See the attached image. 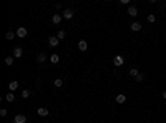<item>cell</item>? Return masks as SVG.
Here are the masks:
<instances>
[{
  "label": "cell",
  "instance_id": "6",
  "mask_svg": "<svg viewBox=\"0 0 166 123\" xmlns=\"http://www.w3.org/2000/svg\"><path fill=\"white\" fill-rule=\"evenodd\" d=\"M130 17H136L138 15V8L136 7H128V12H126Z\"/></svg>",
  "mask_w": 166,
  "mask_h": 123
},
{
  "label": "cell",
  "instance_id": "19",
  "mask_svg": "<svg viewBox=\"0 0 166 123\" xmlns=\"http://www.w3.org/2000/svg\"><path fill=\"white\" fill-rule=\"evenodd\" d=\"M15 35H17V32H7V33H5V38L7 40H12Z\"/></svg>",
  "mask_w": 166,
  "mask_h": 123
},
{
  "label": "cell",
  "instance_id": "1",
  "mask_svg": "<svg viewBox=\"0 0 166 123\" xmlns=\"http://www.w3.org/2000/svg\"><path fill=\"white\" fill-rule=\"evenodd\" d=\"M27 28L25 27H18L17 28V37H20V38H25V37H27Z\"/></svg>",
  "mask_w": 166,
  "mask_h": 123
},
{
  "label": "cell",
  "instance_id": "22",
  "mask_svg": "<svg viewBox=\"0 0 166 123\" xmlns=\"http://www.w3.org/2000/svg\"><path fill=\"white\" fill-rule=\"evenodd\" d=\"M20 95H22V98H28V96H30V90H23Z\"/></svg>",
  "mask_w": 166,
  "mask_h": 123
},
{
  "label": "cell",
  "instance_id": "21",
  "mask_svg": "<svg viewBox=\"0 0 166 123\" xmlns=\"http://www.w3.org/2000/svg\"><path fill=\"white\" fill-rule=\"evenodd\" d=\"M53 83H55V87H58V88H60V87H63V78H56Z\"/></svg>",
  "mask_w": 166,
  "mask_h": 123
},
{
  "label": "cell",
  "instance_id": "2",
  "mask_svg": "<svg viewBox=\"0 0 166 123\" xmlns=\"http://www.w3.org/2000/svg\"><path fill=\"white\" fill-rule=\"evenodd\" d=\"M61 17L66 18V20L73 18V10H72V8H65V10H63V13H61Z\"/></svg>",
  "mask_w": 166,
  "mask_h": 123
},
{
  "label": "cell",
  "instance_id": "3",
  "mask_svg": "<svg viewBox=\"0 0 166 123\" xmlns=\"http://www.w3.org/2000/svg\"><path fill=\"white\" fill-rule=\"evenodd\" d=\"M86 48H88V42H86V40H80V42H78V50L86 52Z\"/></svg>",
  "mask_w": 166,
  "mask_h": 123
},
{
  "label": "cell",
  "instance_id": "12",
  "mask_svg": "<svg viewBox=\"0 0 166 123\" xmlns=\"http://www.w3.org/2000/svg\"><path fill=\"white\" fill-rule=\"evenodd\" d=\"M125 101H126V96L123 95V93L116 95V103H120V105H121V103H125Z\"/></svg>",
  "mask_w": 166,
  "mask_h": 123
},
{
  "label": "cell",
  "instance_id": "25",
  "mask_svg": "<svg viewBox=\"0 0 166 123\" xmlns=\"http://www.w3.org/2000/svg\"><path fill=\"white\" fill-rule=\"evenodd\" d=\"M143 78H144V77H143V75H141V73H139L138 77H136V82H143Z\"/></svg>",
  "mask_w": 166,
  "mask_h": 123
},
{
  "label": "cell",
  "instance_id": "5",
  "mask_svg": "<svg viewBox=\"0 0 166 123\" xmlns=\"http://www.w3.org/2000/svg\"><path fill=\"white\" fill-rule=\"evenodd\" d=\"M37 113H38L40 117H48V108H45V106H40L38 110H37Z\"/></svg>",
  "mask_w": 166,
  "mask_h": 123
},
{
  "label": "cell",
  "instance_id": "4",
  "mask_svg": "<svg viewBox=\"0 0 166 123\" xmlns=\"http://www.w3.org/2000/svg\"><path fill=\"white\" fill-rule=\"evenodd\" d=\"M113 63H115V67H121L123 63H125V58L120 57V55H116L115 58H113Z\"/></svg>",
  "mask_w": 166,
  "mask_h": 123
},
{
  "label": "cell",
  "instance_id": "27",
  "mask_svg": "<svg viewBox=\"0 0 166 123\" xmlns=\"http://www.w3.org/2000/svg\"><path fill=\"white\" fill-rule=\"evenodd\" d=\"M165 7H166V3H165Z\"/></svg>",
  "mask_w": 166,
  "mask_h": 123
},
{
  "label": "cell",
  "instance_id": "24",
  "mask_svg": "<svg viewBox=\"0 0 166 123\" xmlns=\"http://www.w3.org/2000/svg\"><path fill=\"white\" fill-rule=\"evenodd\" d=\"M0 117H7V110H5V108H2V110H0Z\"/></svg>",
  "mask_w": 166,
  "mask_h": 123
},
{
  "label": "cell",
  "instance_id": "14",
  "mask_svg": "<svg viewBox=\"0 0 166 123\" xmlns=\"http://www.w3.org/2000/svg\"><path fill=\"white\" fill-rule=\"evenodd\" d=\"M50 62H52V63H58V62H60V57L56 55V53H52V55H50Z\"/></svg>",
  "mask_w": 166,
  "mask_h": 123
},
{
  "label": "cell",
  "instance_id": "18",
  "mask_svg": "<svg viewBox=\"0 0 166 123\" xmlns=\"http://www.w3.org/2000/svg\"><path fill=\"white\" fill-rule=\"evenodd\" d=\"M5 100H7V101H10V103H12V101L15 100V95H13V93H7V95H5Z\"/></svg>",
  "mask_w": 166,
  "mask_h": 123
},
{
  "label": "cell",
  "instance_id": "8",
  "mask_svg": "<svg viewBox=\"0 0 166 123\" xmlns=\"http://www.w3.org/2000/svg\"><path fill=\"white\" fill-rule=\"evenodd\" d=\"M58 43H60V40L56 38V37H50V38H48V45H50V47H56Z\"/></svg>",
  "mask_w": 166,
  "mask_h": 123
},
{
  "label": "cell",
  "instance_id": "23",
  "mask_svg": "<svg viewBox=\"0 0 166 123\" xmlns=\"http://www.w3.org/2000/svg\"><path fill=\"white\" fill-rule=\"evenodd\" d=\"M155 20H156V17L153 15V13H151V15H148V22H151V23H153Z\"/></svg>",
  "mask_w": 166,
  "mask_h": 123
},
{
  "label": "cell",
  "instance_id": "16",
  "mask_svg": "<svg viewBox=\"0 0 166 123\" xmlns=\"http://www.w3.org/2000/svg\"><path fill=\"white\" fill-rule=\"evenodd\" d=\"M13 60H15V57H5V63L8 65V67L13 65Z\"/></svg>",
  "mask_w": 166,
  "mask_h": 123
},
{
  "label": "cell",
  "instance_id": "13",
  "mask_svg": "<svg viewBox=\"0 0 166 123\" xmlns=\"http://www.w3.org/2000/svg\"><path fill=\"white\" fill-rule=\"evenodd\" d=\"M61 18H63V17H61L60 13H55V15L52 17V22H53V23H60V22H61Z\"/></svg>",
  "mask_w": 166,
  "mask_h": 123
},
{
  "label": "cell",
  "instance_id": "7",
  "mask_svg": "<svg viewBox=\"0 0 166 123\" xmlns=\"http://www.w3.org/2000/svg\"><path fill=\"white\" fill-rule=\"evenodd\" d=\"M27 122V117L25 115H17L15 118H13V123H25Z\"/></svg>",
  "mask_w": 166,
  "mask_h": 123
},
{
  "label": "cell",
  "instance_id": "15",
  "mask_svg": "<svg viewBox=\"0 0 166 123\" xmlns=\"http://www.w3.org/2000/svg\"><path fill=\"white\" fill-rule=\"evenodd\" d=\"M45 60H47V55H45V53H38V55H37V62H38V63H43Z\"/></svg>",
  "mask_w": 166,
  "mask_h": 123
},
{
  "label": "cell",
  "instance_id": "17",
  "mask_svg": "<svg viewBox=\"0 0 166 123\" xmlns=\"http://www.w3.org/2000/svg\"><path fill=\"white\" fill-rule=\"evenodd\" d=\"M65 37H66V32H65V30H60V32L56 33V38H58V40H63Z\"/></svg>",
  "mask_w": 166,
  "mask_h": 123
},
{
  "label": "cell",
  "instance_id": "20",
  "mask_svg": "<svg viewBox=\"0 0 166 123\" xmlns=\"http://www.w3.org/2000/svg\"><path fill=\"white\" fill-rule=\"evenodd\" d=\"M138 75H139V72L136 70V68H131V70H130V77H135V78H136Z\"/></svg>",
  "mask_w": 166,
  "mask_h": 123
},
{
  "label": "cell",
  "instance_id": "10",
  "mask_svg": "<svg viewBox=\"0 0 166 123\" xmlns=\"http://www.w3.org/2000/svg\"><path fill=\"white\" fill-rule=\"evenodd\" d=\"M130 27H131L133 32H139V30H141V23H139V22H133Z\"/></svg>",
  "mask_w": 166,
  "mask_h": 123
},
{
  "label": "cell",
  "instance_id": "9",
  "mask_svg": "<svg viewBox=\"0 0 166 123\" xmlns=\"http://www.w3.org/2000/svg\"><path fill=\"white\" fill-rule=\"evenodd\" d=\"M17 88H18V82H17V80H12L10 83H8V90H10V92H15Z\"/></svg>",
  "mask_w": 166,
  "mask_h": 123
},
{
  "label": "cell",
  "instance_id": "26",
  "mask_svg": "<svg viewBox=\"0 0 166 123\" xmlns=\"http://www.w3.org/2000/svg\"><path fill=\"white\" fill-rule=\"evenodd\" d=\"M163 98H165V100H166V92H163Z\"/></svg>",
  "mask_w": 166,
  "mask_h": 123
},
{
  "label": "cell",
  "instance_id": "11",
  "mask_svg": "<svg viewBox=\"0 0 166 123\" xmlns=\"http://www.w3.org/2000/svg\"><path fill=\"white\" fill-rule=\"evenodd\" d=\"M22 53H23V50L20 48V47H15V48H13V57H15V58H20Z\"/></svg>",
  "mask_w": 166,
  "mask_h": 123
}]
</instances>
